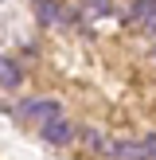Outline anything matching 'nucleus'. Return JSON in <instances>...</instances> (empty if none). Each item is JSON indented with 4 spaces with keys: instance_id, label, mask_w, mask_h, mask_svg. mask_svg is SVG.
Returning a JSON list of instances; mask_svg holds the SVG:
<instances>
[{
    "instance_id": "0eeeda50",
    "label": "nucleus",
    "mask_w": 156,
    "mask_h": 160,
    "mask_svg": "<svg viewBox=\"0 0 156 160\" xmlns=\"http://www.w3.org/2000/svg\"><path fill=\"white\" fill-rule=\"evenodd\" d=\"M20 67H16V59H4V55H0V90H16V86H20Z\"/></svg>"
},
{
    "instance_id": "39448f33",
    "label": "nucleus",
    "mask_w": 156,
    "mask_h": 160,
    "mask_svg": "<svg viewBox=\"0 0 156 160\" xmlns=\"http://www.w3.org/2000/svg\"><path fill=\"white\" fill-rule=\"evenodd\" d=\"M105 156H109V160H148L140 141H109Z\"/></svg>"
},
{
    "instance_id": "20e7f679",
    "label": "nucleus",
    "mask_w": 156,
    "mask_h": 160,
    "mask_svg": "<svg viewBox=\"0 0 156 160\" xmlns=\"http://www.w3.org/2000/svg\"><path fill=\"white\" fill-rule=\"evenodd\" d=\"M35 16H39V23H47V28H59V23L70 20V12L59 4V0H35Z\"/></svg>"
},
{
    "instance_id": "6e6552de",
    "label": "nucleus",
    "mask_w": 156,
    "mask_h": 160,
    "mask_svg": "<svg viewBox=\"0 0 156 160\" xmlns=\"http://www.w3.org/2000/svg\"><path fill=\"white\" fill-rule=\"evenodd\" d=\"M140 145H144V156H148V160H156V133H148Z\"/></svg>"
},
{
    "instance_id": "f257e3e1",
    "label": "nucleus",
    "mask_w": 156,
    "mask_h": 160,
    "mask_svg": "<svg viewBox=\"0 0 156 160\" xmlns=\"http://www.w3.org/2000/svg\"><path fill=\"white\" fill-rule=\"evenodd\" d=\"M62 109H59V102L55 98H27V102H20L16 106V121H51V117H59Z\"/></svg>"
},
{
    "instance_id": "9d476101",
    "label": "nucleus",
    "mask_w": 156,
    "mask_h": 160,
    "mask_svg": "<svg viewBox=\"0 0 156 160\" xmlns=\"http://www.w3.org/2000/svg\"><path fill=\"white\" fill-rule=\"evenodd\" d=\"M152 59H156V51H152Z\"/></svg>"
},
{
    "instance_id": "7ed1b4c3",
    "label": "nucleus",
    "mask_w": 156,
    "mask_h": 160,
    "mask_svg": "<svg viewBox=\"0 0 156 160\" xmlns=\"http://www.w3.org/2000/svg\"><path fill=\"white\" fill-rule=\"evenodd\" d=\"M74 137V121H70V117H51V121L43 125V141L47 145H66V141Z\"/></svg>"
},
{
    "instance_id": "f03ea898",
    "label": "nucleus",
    "mask_w": 156,
    "mask_h": 160,
    "mask_svg": "<svg viewBox=\"0 0 156 160\" xmlns=\"http://www.w3.org/2000/svg\"><path fill=\"white\" fill-rule=\"evenodd\" d=\"M105 16H113V0H82L78 4V23H86V28H94Z\"/></svg>"
},
{
    "instance_id": "423d86ee",
    "label": "nucleus",
    "mask_w": 156,
    "mask_h": 160,
    "mask_svg": "<svg viewBox=\"0 0 156 160\" xmlns=\"http://www.w3.org/2000/svg\"><path fill=\"white\" fill-rule=\"evenodd\" d=\"M152 12H156V0H133L129 12H125V23H133V28H144V23L152 20Z\"/></svg>"
},
{
    "instance_id": "1a4fd4ad",
    "label": "nucleus",
    "mask_w": 156,
    "mask_h": 160,
    "mask_svg": "<svg viewBox=\"0 0 156 160\" xmlns=\"http://www.w3.org/2000/svg\"><path fill=\"white\" fill-rule=\"evenodd\" d=\"M140 31H148V35H156V12H152V20H148V23H144Z\"/></svg>"
}]
</instances>
